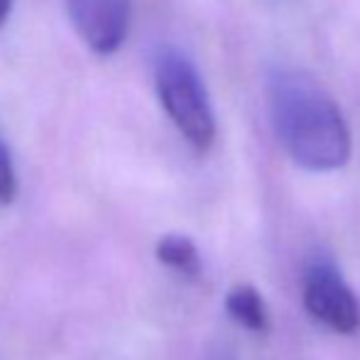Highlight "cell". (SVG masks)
<instances>
[{"label":"cell","mask_w":360,"mask_h":360,"mask_svg":"<svg viewBox=\"0 0 360 360\" xmlns=\"http://www.w3.org/2000/svg\"><path fill=\"white\" fill-rule=\"evenodd\" d=\"M275 133L309 172H333L351 160V130L336 101L302 72H277L267 84Z\"/></svg>","instance_id":"6da1fadb"},{"label":"cell","mask_w":360,"mask_h":360,"mask_svg":"<svg viewBox=\"0 0 360 360\" xmlns=\"http://www.w3.org/2000/svg\"><path fill=\"white\" fill-rule=\"evenodd\" d=\"M155 86L167 115L186 143L199 152L209 150L216 138V120L194 64L184 54L165 49L155 62Z\"/></svg>","instance_id":"7a4b0ae2"},{"label":"cell","mask_w":360,"mask_h":360,"mask_svg":"<svg viewBox=\"0 0 360 360\" xmlns=\"http://www.w3.org/2000/svg\"><path fill=\"white\" fill-rule=\"evenodd\" d=\"M304 307L319 323L336 333H353L360 326L356 294L333 265H314L304 280Z\"/></svg>","instance_id":"3957f363"},{"label":"cell","mask_w":360,"mask_h":360,"mask_svg":"<svg viewBox=\"0 0 360 360\" xmlns=\"http://www.w3.org/2000/svg\"><path fill=\"white\" fill-rule=\"evenodd\" d=\"M76 30L96 54H113L130 22V0H67Z\"/></svg>","instance_id":"277c9868"},{"label":"cell","mask_w":360,"mask_h":360,"mask_svg":"<svg viewBox=\"0 0 360 360\" xmlns=\"http://www.w3.org/2000/svg\"><path fill=\"white\" fill-rule=\"evenodd\" d=\"M226 309L231 314L233 321L245 326L248 331L265 333L270 328V316H267V307L262 297L257 294L255 287L250 285H238L231 289L226 297Z\"/></svg>","instance_id":"5b68a950"},{"label":"cell","mask_w":360,"mask_h":360,"mask_svg":"<svg viewBox=\"0 0 360 360\" xmlns=\"http://www.w3.org/2000/svg\"><path fill=\"white\" fill-rule=\"evenodd\" d=\"M157 260L186 277H196L201 272L199 250H196L194 240H189L186 236L162 238V240L157 243Z\"/></svg>","instance_id":"8992f818"},{"label":"cell","mask_w":360,"mask_h":360,"mask_svg":"<svg viewBox=\"0 0 360 360\" xmlns=\"http://www.w3.org/2000/svg\"><path fill=\"white\" fill-rule=\"evenodd\" d=\"M15 191H18V181H15L10 152L0 143V204H10L15 199Z\"/></svg>","instance_id":"52a82bcc"},{"label":"cell","mask_w":360,"mask_h":360,"mask_svg":"<svg viewBox=\"0 0 360 360\" xmlns=\"http://www.w3.org/2000/svg\"><path fill=\"white\" fill-rule=\"evenodd\" d=\"M10 8H13V0H0V25H3L5 20H8Z\"/></svg>","instance_id":"ba28073f"}]
</instances>
